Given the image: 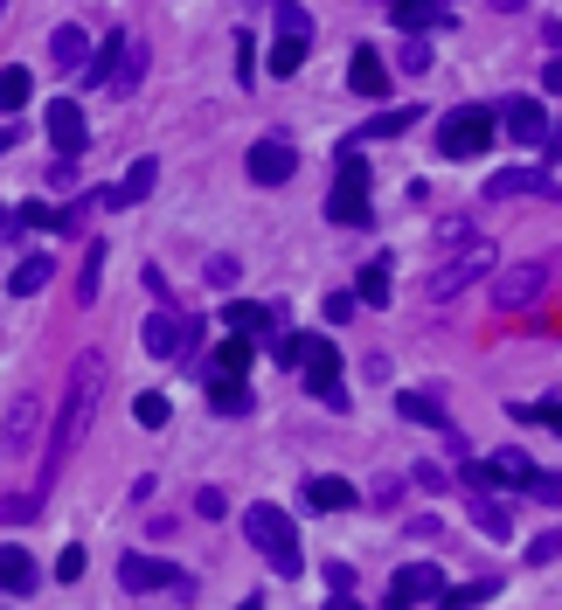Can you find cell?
Listing matches in <instances>:
<instances>
[{
  "label": "cell",
  "instance_id": "1",
  "mask_svg": "<svg viewBox=\"0 0 562 610\" xmlns=\"http://www.w3.org/2000/svg\"><path fill=\"white\" fill-rule=\"evenodd\" d=\"M97 395H105V354H76L70 361V389H63V410H56V431H49V451H42V479H35V493L49 499V486L63 479V465H70V451L84 444V431H91V416H97Z\"/></svg>",
  "mask_w": 562,
  "mask_h": 610
},
{
  "label": "cell",
  "instance_id": "2",
  "mask_svg": "<svg viewBox=\"0 0 562 610\" xmlns=\"http://www.w3.org/2000/svg\"><path fill=\"white\" fill-rule=\"evenodd\" d=\"M326 223H341V229H368L375 223V208H368V161H362V146L341 139L334 153V195H326Z\"/></svg>",
  "mask_w": 562,
  "mask_h": 610
},
{
  "label": "cell",
  "instance_id": "3",
  "mask_svg": "<svg viewBox=\"0 0 562 610\" xmlns=\"http://www.w3.org/2000/svg\"><path fill=\"white\" fill-rule=\"evenodd\" d=\"M243 535H250V548L264 555V562L278 569V576H299L305 569V555H299V535H292V520L271 507V499H258V507H243Z\"/></svg>",
  "mask_w": 562,
  "mask_h": 610
},
{
  "label": "cell",
  "instance_id": "4",
  "mask_svg": "<svg viewBox=\"0 0 562 610\" xmlns=\"http://www.w3.org/2000/svg\"><path fill=\"white\" fill-rule=\"evenodd\" d=\"M493 132H500V112L493 104H458V112L438 125V161H479V153L493 146Z\"/></svg>",
  "mask_w": 562,
  "mask_h": 610
},
{
  "label": "cell",
  "instance_id": "5",
  "mask_svg": "<svg viewBox=\"0 0 562 610\" xmlns=\"http://www.w3.org/2000/svg\"><path fill=\"white\" fill-rule=\"evenodd\" d=\"M313 56V14L299 0H278V35H271V76H292Z\"/></svg>",
  "mask_w": 562,
  "mask_h": 610
},
{
  "label": "cell",
  "instance_id": "6",
  "mask_svg": "<svg viewBox=\"0 0 562 610\" xmlns=\"http://www.w3.org/2000/svg\"><path fill=\"white\" fill-rule=\"evenodd\" d=\"M493 271V244H472V250H458L451 263H438V271H430V299L438 306H451L458 291H472L479 278Z\"/></svg>",
  "mask_w": 562,
  "mask_h": 610
},
{
  "label": "cell",
  "instance_id": "7",
  "mask_svg": "<svg viewBox=\"0 0 562 610\" xmlns=\"http://www.w3.org/2000/svg\"><path fill=\"white\" fill-rule=\"evenodd\" d=\"M118 590H181V597H195V582H188V569H174V562H153V555H118Z\"/></svg>",
  "mask_w": 562,
  "mask_h": 610
},
{
  "label": "cell",
  "instance_id": "8",
  "mask_svg": "<svg viewBox=\"0 0 562 610\" xmlns=\"http://www.w3.org/2000/svg\"><path fill=\"white\" fill-rule=\"evenodd\" d=\"M542 285H549V263H542V257L507 263V271L493 278V306H500V312H528L534 299H542Z\"/></svg>",
  "mask_w": 562,
  "mask_h": 610
},
{
  "label": "cell",
  "instance_id": "9",
  "mask_svg": "<svg viewBox=\"0 0 562 610\" xmlns=\"http://www.w3.org/2000/svg\"><path fill=\"white\" fill-rule=\"evenodd\" d=\"M487 201H562V188L549 167H500L487 180Z\"/></svg>",
  "mask_w": 562,
  "mask_h": 610
},
{
  "label": "cell",
  "instance_id": "10",
  "mask_svg": "<svg viewBox=\"0 0 562 610\" xmlns=\"http://www.w3.org/2000/svg\"><path fill=\"white\" fill-rule=\"evenodd\" d=\"M430 597H445V569L438 562H410V569L389 576V610H417Z\"/></svg>",
  "mask_w": 562,
  "mask_h": 610
},
{
  "label": "cell",
  "instance_id": "11",
  "mask_svg": "<svg viewBox=\"0 0 562 610\" xmlns=\"http://www.w3.org/2000/svg\"><path fill=\"white\" fill-rule=\"evenodd\" d=\"M292 174H299V146L292 139L271 132V139L250 146V180H258V188H278V180H292Z\"/></svg>",
  "mask_w": 562,
  "mask_h": 610
},
{
  "label": "cell",
  "instance_id": "12",
  "mask_svg": "<svg viewBox=\"0 0 562 610\" xmlns=\"http://www.w3.org/2000/svg\"><path fill=\"white\" fill-rule=\"evenodd\" d=\"M49 139H56V153H63V161H76V153H91V125H84V112H76L70 97H56V104H49Z\"/></svg>",
  "mask_w": 562,
  "mask_h": 610
},
{
  "label": "cell",
  "instance_id": "13",
  "mask_svg": "<svg viewBox=\"0 0 562 610\" xmlns=\"http://www.w3.org/2000/svg\"><path fill=\"white\" fill-rule=\"evenodd\" d=\"M500 125H507V139H514V146H542L549 139V118H542V104H534V97H507Z\"/></svg>",
  "mask_w": 562,
  "mask_h": 610
},
{
  "label": "cell",
  "instance_id": "14",
  "mask_svg": "<svg viewBox=\"0 0 562 610\" xmlns=\"http://www.w3.org/2000/svg\"><path fill=\"white\" fill-rule=\"evenodd\" d=\"M153 180H160V161H153V153H139V161L105 188V208H133V201H146V195H153Z\"/></svg>",
  "mask_w": 562,
  "mask_h": 610
},
{
  "label": "cell",
  "instance_id": "15",
  "mask_svg": "<svg viewBox=\"0 0 562 610\" xmlns=\"http://www.w3.org/2000/svg\"><path fill=\"white\" fill-rule=\"evenodd\" d=\"M347 91H354V97H389V63H382L368 42L347 56Z\"/></svg>",
  "mask_w": 562,
  "mask_h": 610
},
{
  "label": "cell",
  "instance_id": "16",
  "mask_svg": "<svg viewBox=\"0 0 562 610\" xmlns=\"http://www.w3.org/2000/svg\"><path fill=\"white\" fill-rule=\"evenodd\" d=\"M49 56H56V70H76V76H84V70H91V56H97V42H91V29L63 21V29L49 35Z\"/></svg>",
  "mask_w": 562,
  "mask_h": 610
},
{
  "label": "cell",
  "instance_id": "17",
  "mask_svg": "<svg viewBox=\"0 0 562 610\" xmlns=\"http://www.w3.org/2000/svg\"><path fill=\"white\" fill-rule=\"evenodd\" d=\"M389 14L403 35H424V29H445L451 21V0H389Z\"/></svg>",
  "mask_w": 562,
  "mask_h": 610
},
{
  "label": "cell",
  "instance_id": "18",
  "mask_svg": "<svg viewBox=\"0 0 562 610\" xmlns=\"http://www.w3.org/2000/svg\"><path fill=\"white\" fill-rule=\"evenodd\" d=\"M125 56H133V35H112L105 49H97V56H91V70H84V91H112L118 84V70H125Z\"/></svg>",
  "mask_w": 562,
  "mask_h": 610
},
{
  "label": "cell",
  "instance_id": "19",
  "mask_svg": "<svg viewBox=\"0 0 562 610\" xmlns=\"http://www.w3.org/2000/svg\"><path fill=\"white\" fill-rule=\"evenodd\" d=\"M181 348H188V312H153V320H146V354L174 361Z\"/></svg>",
  "mask_w": 562,
  "mask_h": 610
},
{
  "label": "cell",
  "instance_id": "20",
  "mask_svg": "<svg viewBox=\"0 0 562 610\" xmlns=\"http://www.w3.org/2000/svg\"><path fill=\"white\" fill-rule=\"evenodd\" d=\"M305 389H313V395H326V389H341V354L334 348H326V340H313V333H305Z\"/></svg>",
  "mask_w": 562,
  "mask_h": 610
},
{
  "label": "cell",
  "instance_id": "21",
  "mask_svg": "<svg viewBox=\"0 0 562 610\" xmlns=\"http://www.w3.org/2000/svg\"><path fill=\"white\" fill-rule=\"evenodd\" d=\"M243 368H250V333H229L222 348L201 361V375H209V382H243Z\"/></svg>",
  "mask_w": 562,
  "mask_h": 610
},
{
  "label": "cell",
  "instance_id": "22",
  "mask_svg": "<svg viewBox=\"0 0 562 610\" xmlns=\"http://www.w3.org/2000/svg\"><path fill=\"white\" fill-rule=\"evenodd\" d=\"M271 320H278V306H258V299H229V306H222V327H229V333H250V340L271 333Z\"/></svg>",
  "mask_w": 562,
  "mask_h": 610
},
{
  "label": "cell",
  "instance_id": "23",
  "mask_svg": "<svg viewBox=\"0 0 562 610\" xmlns=\"http://www.w3.org/2000/svg\"><path fill=\"white\" fill-rule=\"evenodd\" d=\"M29 590H35V555L0 548V597H29Z\"/></svg>",
  "mask_w": 562,
  "mask_h": 610
},
{
  "label": "cell",
  "instance_id": "24",
  "mask_svg": "<svg viewBox=\"0 0 562 610\" xmlns=\"http://www.w3.org/2000/svg\"><path fill=\"white\" fill-rule=\"evenodd\" d=\"M49 278H56V257H21L8 271V299H35Z\"/></svg>",
  "mask_w": 562,
  "mask_h": 610
},
{
  "label": "cell",
  "instance_id": "25",
  "mask_svg": "<svg viewBox=\"0 0 562 610\" xmlns=\"http://www.w3.org/2000/svg\"><path fill=\"white\" fill-rule=\"evenodd\" d=\"M410 125H417V104H403V112H375L362 132H347V139H354V146H368V139H403Z\"/></svg>",
  "mask_w": 562,
  "mask_h": 610
},
{
  "label": "cell",
  "instance_id": "26",
  "mask_svg": "<svg viewBox=\"0 0 562 610\" xmlns=\"http://www.w3.org/2000/svg\"><path fill=\"white\" fill-rule=\"evenodd\" d=\"M354 499L362 493H354L347 479H305V507L313 514H341V507H354Z\"/></svg>",
  "mask_w": 562,
  "mask_h": 610
},
{
  "label": "cell",
  "instance_id": "27",
  "mask_svg": "<svg viewBox=\"0 0 562 610\" xmlns=\"http://www.w3.org/2000/svg\"><path fill=\"white\" fill-rule=\"evenodd\" d=\"M472 527L493 535V541H514V514H507L500 499H487V493H472Z\"/></svg>",
  "mask_w": 562,
  "mask_h": 610
},
{
  "label": "cell",
  "instance_id": "28",
  "mask_svg": "<svg viewBox=\"0 0 562 610\" xmlns=\"http://www.w3.org/2000/svg\"><path fill=\"white\" fill-rule=\"evenodd\" d=\"M105 244H84V263H76V306H91L97 299V285H105Z\"/></svg>",
  "mask_w": 562,
  "mask_h": 610
},
{
  "label": "cell",
  "instance_id": "29",
  "mask_svg": "<svg viewBox=\"0 0 562 610\" xmlns=\"http://www.w3.org/2000/svg\"><path fill=\"white\" fill-rule=\"evenodd\" d=\"M29 97H35V76L21 70V63H8V70H0V112L14 118V112H21V104H29Z\"/></svg>",
  "mask_w": 562,
  "mask_h": 610
},
{
  "label": "cell",
  "instance_id": "30",
  "mask_svg": "<svg viewBox=\"0 0 562 610\" xmlns=\"http://www.w3.org/2000/svg\"><path fill=\"white\" fill-rule=\"evenodd\" d=\"M0 437H8L14 451H21V444H29V437H35V395H29V389H21V395H14V410H8V423H0Z\"/></svg>",
  "mask_w": 562,
  "mask_h": 610
},
{
  "label": "cell",
  "instance_id": "31",
  "mask_svg": "<svg viewBox=\"0 0 562 610\" xmlns=\"http://www.w3.org/2000/svg\"><path fill=\"white\" fill-rule=\"evenodd\" d=\"M396 416H403V423H424V431H445V410L430 403V395H417V389L396 395Z\"/></svg>",
  "mask_w": 562,
  "mask_h": 610
},
{
  "label": "cell",
  "instance_id": "32",
  "mask_svg": "<svg viewBox=\"0 0 562 610\" xmlns=\"http://www.w3.org/2000/svg\"><path fill=\"white\" fill-rule=\"evenodd\" d=\"M507 416H514V423H534V431H562V395H542V403H514Z\"/></svg>",
  "mask_w": 562,
  "mask_h": 610
},
{
  "label": "cell",
  "instance_id": "33",
  "mask_svg": "<svg viewBox=\"0 0 562 610\" xmlns=\"http://www.w3.org/2000/svg\"><path fill=\"white\" fill-rule=\"evenodd\" d=\"M493 465H500V479L514 486V493H528V486H534V458H528V451L507 444V451H493Z\"/></svg>",
  "mask_w": 562,
  "mask_h": 610
},
{
  "label": "cell",
  "instance_id": "34",
  "mask_svg": "<svg viewBox=\"0 0 562 610\" xmlns=\"http://www.w3.org/2000/svg\"><path fill=\"white\" fill-rule=\"evenodd\" d=\"M354 291H362V306H389V263H362V278H354Z\"/></svg>",
  "mask_w": 562,
  "mask_h": 610
},
{
  "label": "cell",
  "instance_id": "35",
  "mask_svg": "<svg viewBox=\"0 0 562 610\" xmlns=\"http://www.w3.org/2000/svg\"><path fill=\"white\" fill-rule=\"evenodd\" d=\"M458 486H466V493H493V486H507V479H500L493 458H487V465H479V458H458Z\"/></svg>",
  "mask_w": 562,
  "mask_h": 610
},
{
  "label": "cell",
  "instance_id": "36",
  "mask_svg": "<svg viewBox=\"0 0 562 610\" xmlns=\"http://www.w3.org/2000/svg\"><path fill=\"white\" fill-rule=\"evenodd\" d=\"M209 403H216V416H250V389L243 382H209Z\"/></svg>",
  "mask_w": 562,
  "mask_h": 610
},
{
  "label": "cell",
  "instance_id": "37",
  "mask_svg": "<svg viewBox=\"0 0 562 610\" xmlns=\"http://www.w3.org/2000/svg\"><path fill=\"white\" fill-rule=\"evenodd\" d=\"M133 416H139V431H167V416H174V403H167V395H139V403H133Z\"/></svg>",
  "mask_w": 562,
  "mask_h": 610
},
{
  "label": "cell",
  "instance_id": "38",
  "mask_svg": "<svg viewBox=\"0 0 562 610\" xmlns=\"http://www.w3.org/2000/svg\"><path fill=\"white\" fill-rule=\"evenodd\" d=\"M493 590H500V582H466V590H451V582H445V610H479Z\"/></svg>",
  "mask_w": 562,
  "mask_h": 610
},
{
  "label": "cell",
  "instance_id": "39",
  "mask_svg": "<svg viewBox=\"0 0 562 610\" xmlns=\"http://www.w3.org/2000/svg\"><path fill=\"white\" fill-rule=\"evenodd\" d=\"M14 216H21V229H63V208H49V201H21Z\"/></svg>",
  "mask_w": 562,
  "mask_h": 610
},
{
  "label": "cell",
  "instance_id": "40",
  "mask_svg": "<svg viewBox=\"0 0 562 610\" xmlns=\"http://www.w3.org/2000/svg\"><path fill=\"white\" fill-rule=\"evenodd\" d=\"M42 514V493H21V499H0V527H21Z\"/></svg>",
  "mask_w": 562,
  "mask_h": 610
},
{
  "label": "cell",
  "instance_id": "41",
  "mask_svg": "<svg viewBox=\"0 0 562 610\" xmlns=\"http://www.w3.org/2000/svg\"><path fill=\"white\" fill-rule=\"evenodd\" d=\"M258 84V35H237V91Z\"/></svg>",
  "mask_w": 562,
  "mask_h": 610
},
{
  "label": "cell",
  "instance_id": "42",
  "mask_svg": "<svg viewBox=\"0 0 562 610\" xmlns=\"http://www.w3.org/2000/svg\"><path fill=\"white\" fill-rule=\"evenodd\" d=\"M403 70H410V76L430 70V42H424V35H403Z\"/></svg>",
  "mask_w": 562,
  "mask_h": 610
},
{
  "label": "cell",
  "instance_id": "43",
  "mask_svg": "<svg viewBox=\"0 0 562 610\" xmlns=\"http://www.w3.org/2000/svg\"><path fill=\"white\" fill-rule=\"evenodd\" d=\"M410 486H424V493H445L451 479H445V465H430V458H417V465H410Z\"/></svg>",
  "mask_w": 562,
  "mask_h": 610
},
{
  "label": "cell",
  "instance_id": "44",
  "mask_svg": "<svg viewBox=\"0 0 562 610\" xmlns=\"http://www.w3.org/2000/svg\"><path fill=\"white\" fill-rule=\"evenodd\" d=\"M542 507H562V472H534V486H528Z\"/></svg>",
  "mask_w": 562,
  "mask_h": 610
},
{
  "label": "cell",
  "instance_id": "45",
  "mask_svg": "<svg viewBox=\"0 0 562 610\" xmlns=\"http://www.w3.org/2000/svg\"><path fill=\"white\" fill-rule=\"evenodd\" d=\"M271 354L285 361V368H299V361H305V333H278V340H271Z\"/></svg>",
  "mask_w": 562,
  "mask_h": 610
},
{
  "label": "cell",
  "instance_id": "46",
  "mask_svg": "<svg viewBox=\"0 0 562 610\" xmlns=\"http://www.w3.org/2000/svg\"><path fill=\"white\" fill-rule=\"evenodd\" d=\"M195 514H201V520H222V514H229V499H222L216 486H201V493H195Z\"/></svg>",
  "mask_w": 562,
  "mask_h": 610
},
{
  "label": "cell",
  "instance_id": "47",
  "mask_svg": "<svg viewBox=\"0 0 562 610\" xmlns=\"http://www.w3.org/2000/svg\"><path fill=\"white\" fill-rule=\"evenodd\" d=\"M354 306H362V291H334V299H326V320L347 327V312H354Z\"/></svg>",
  "mask_w": 562,
  "mask_h": 610
},
{
  "label": "cell",
  "instance_id": "48",
  "mask_svg": "<svg viewBox=\"0 0 562 610\" xmlns=\"http://www.w3.org/2000/svg\"><path fill=\"white\" fill-rule=\"evenodd\" d=\"M209 285H216V291L237 285V257H209Z\"/></svg>",
  "mask_w": 562,
  "mask_h": 610
},
{
  "label": "cell",
  "instance_id": "49",
  "mask_svg": "<svg viewBox=\"0 0 562 610\" xmlns=\"http://www.w3.org/2000/svg\"><path fill=\"white\" fill-rule=\"evenodd\" d=\"M56 576H63V582L84 576V548H63V555H56Z\"/></svg>",
  "mask_w": 562,
  "mask_h": 610
},
{
  "label": "cell",
  "instance_id": "50",
  "mask_svg": "<svg viewBox=\"0 0 562 610\" xmlns=\"http://www.w3.org/2000/svg\"><path fill=\"white\" fill-rule=\"evenodd\" d=\"M555 548H562V535H542V541H534V548H528V562H549V555H555Z\"/></svg>",
  "mask_w": 562,
  "mask_h": 610
},
{
  "label": "cell",
  "instance_id": "51",
  "mask_svg": "<svg viewBox=\"0 0 562 610\" xmlns=\"http://www.w3.org/2000/svg\"><path fill=\"white\" fill-rule=\"evenodd\" d=\"M542 161H562V125H549V139H542Z\"/></svg>",
  "mask_w": 562,
  "mask_h": 610
},
{
  "label": "cell",
  "instance_id": "52",
  "mask_svg": "<svg viewBox=\"0 0 562 610\" xmlns=\"http://www.w3.org/2000/svg\"><path fill=\"white\" fill-rule=\"evenodd\" d=\"M326 610H362V597H354V590H334V597H326Z\"/></svg>",
  "mask_w": 562,
  "mask_h": 610
},
{
  "label": "cell",
  "instance_id": "53",
  "mask_svg": "<svg viewBox=\"0 0 562 610\" xmlns=\"http://www.w3.org/2000/svg\"><path fill=\"white\" fill-rule=\"evenodd\" d=\"M542 35H549V49H555V56H562V14L549 21V29H542Z\"/></svg>",
  "mask_w": 562,
  "mask_h": 610
},
{
  "label": "cell",
  "instance_id": "54",
  "mask_svg": "<svg viewBox=\"0 0 562 610\" xmlns=\"http://www.w3.org/2000/svg\"><path fill=\"white\" fill-rule=\"evenodd\" d=\"M542 84H549V91H562V56L549 63V76H542Z\"/></svg>",
  "mask_w": 562,
  "mask_h": 610
},
{
  "label": "cell",
  "instance_id": "55",
  "mask_svg": "<svg viewBox=\"0 0 562 610\" xmlns=\"http://www.w3.org/2000/svg\"><path fill=\"white\" fill-rule=\"evenodd\" d=\"M493 8H500V14H514V8H528V0H493Z\"/></svg>",
  "mask_w": 562,
  "mask_h": 610
},
{
  "label": "cell",
  "instance_id": "56",
  "mask_svg": "<svg viewBox=\"0 0 562 610\" xmlns=\"http://www.w3.org/2000/svg\"><path fill=\"white\" fill-rule=\"evenodd\" d=\"M8 146H14V132H8V125H0V153H8Z\"/></svg>",
  "mask_w": 562,
  "mask_h": 610
},
{
  "label": "cell",
  "instance_id": "57",
  "mask_svg": "<svg viewBox=\"0 0 562 610\" xmlns=\"http://www.w3.org/2000/svg\"><path fill=\"white\" fill-rule=\"evenodd\" d=\"M237 610H264V603H258V597H243V603H237Z\"/></svg>",
  "mask_w": 562,
  "mask_h": 610
},
{
  "label": "cell",
  "instance_id": "58",
  "mask_svg": "<svg viewBox=\"0 0 562 610\" xmlns=\"http://www.w3.org/2000/svg\"><path fill=\"white\" fill-rule=\"evenodd\" d=\"M0 8H8V0H0Z\"/></svg>",
  "mask_w": 562,
  "mask_h": 610
}]
</instances>
